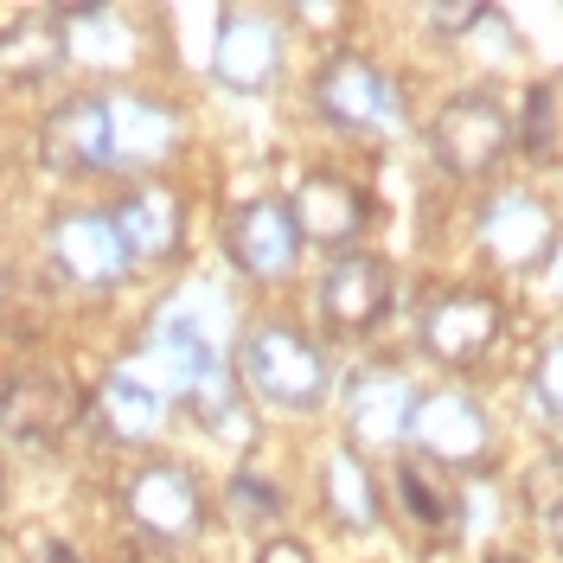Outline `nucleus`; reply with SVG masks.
Listing matches in <instances>:
<instances>
[{
	"label": "nucleus",
	"instance_id": "aec40b11",
	"mask_svg": "<svg viewBox=\"0 0 563 563\" xmlns=\"http://www.w3.org/2000/svg\"><path fill=\"white\" fill-rule=\"evenodd\" d=\"M97 417L115 442H154L161 435V422H167V397L154 385H141L135 372L122 365V372H109V385L97 390Z\"/></svg>",
	"mask_w": 563,
	"mask_h": 563
},
{
	"label": "nucleus",
	"instance_id": "f8f14e48",
	"mask_svg": "<svg viewBox=\"0 0 563 563\" xmlns=\"http://www.w3.org/2000/svg\"><path fill=\"white\" fill-rule=\"evenodd\" d=\"M295 231H301V244H320V250H346L365 238V224H372V199L340 174H314L301 192H295Z\"/></svg>",
	"mask_w": 563,
	"mask_h": 563
},
{
	"label": "nucleus",
	"instance_id": "c85d7f7f",
	"mask_svg": "<svg viewBox=\"0 0 563 563\" xmlns=\"http://www.w3.org/2000/svg\"><path fill=\"white\" fill-rule=\"evenodd\" d=\"M38 563H84V558H77V551H65V544H52V551H45Z\"/></svg>",
	"mask_w": 563,
	"mask_h": 563
},
{
	"label": "nucleus",
	"instance_id": "412c9836",
	"mask_svg": "<svg viewBox=\"0 0 563 563\" xmlns=\"http://www.w3.org/2000/svg\"><path fill=\"white\" fill-rule=\"evenodd\" d=\"M65 65V26L52 13H33V20H13L0 33V77L13 84H38Z\"/></svg>",
	"mask_w": 563,
	"mask_h": 563
},
{
	"label": "nucleus",
	"instance_id": "1a4fd4ad",
	"mask_svg": "<svg viewBox=\"0 0 563 563\" xmlns=\"http://www.w3.org/2000/svg\"><path fill=\"white\" fill-rule=\"evenodd\" d=\"M410 442H417V455L442 461V467L455 474V467H481V461H487L493 429H487V417H481L461 390H435V397H422V404H417Z\"/></svg>",
	"mask_w": 563,
	"mask_h": 563
},
{
	"label": "nucleus",
	"instance_id": "f03ea898",
	"mask_svg": "<svg viewBox=\"0 0 563 563\" xmlns=\"http://www.w3.org/2000/svg\"><path fill=\"white\" fill-rule=\"evenodd\" d=\"M429 154L455 179H481L512 154V115L487 90H461L442 103V115L429 122Z\"/></svg>",
	"mask_w": 563,
	"mask_h": 563
},
{
	"label": "nucleus",
	"instance_id": "4468645a",
	"mask_svg": "<svg viewBox=\"0 0 563 563\" xmlns=\"http://www.w3.org/2000/svg\"><path fill=\"white\" fill-rule=\"evenodd\" d=\"M481 244L499 256V263H512V269H526V263H538V256H551V244H558V218H551V206L538 199V192H493L487 211H481Z\"/></svg>",
	"mask_w": 563,
	"mask_h": 563
},
{
	"label": "nucleus",
	"instance_id": "f257e3e1",
	"mask_svg": "<svg viewBox=\"0 0 563 563\" xmlns=\"http://www.w3.org/2000/svg\"><path fill=\"white\" fill-rule=\"evenodd\" d=\"M238 372H244V385L256 390L263 404H276V410H314L320 397H327V358H320V346L308 333L282 327V320L250 327L244 352H238Z\"/></svg>",
	"mask_w": 563,
	"mask_h": 563
},
{
	"label": "nucleus",
	"instance_id": "393cba45",
	"mask_svg": "<svg viewBox=\"0 0 563 563\" xmlns=\"http://www.w3.org/2000/svg\"><path fill=\"white\" fill-rule=\"evenodd\" d=\"M531 390H538V410H544V417H563V340H551V346L538 352Z\"/></svg>",
	"mask_w": 563,
	"mask_h": 563
},
{
	"label": "nucleus",
	"instance_id": "2eb2a0df",
	"mask_svg": "<svg viewBox=\"0 0 563 563\" xmlns=\"http://www.w3.org/2000/svg\"><path fill=\"white\" fill-rule=\"evenodd\" d=\"M38 147H45V167L58 174H97L109 167V115L103 97H77V103H58L38 129Z\"/></svg>",
	"mask_w": 563,
	"mask_h": 563
},
{
	"label": "nucleus",
	"instance_id": "9b49d317",
	"mask_svg": "<svg viewBox=\"0 0 563 563\" xmlns=\"http://www.w3.org/2000/svg\"><path fill=\"white\" fill-rule=\"evenodd\" d=\"M320 314L333 320L340 333H365L390 314V269L372 250H346L333 256V269L320 282Z\"/></svg>",
	"mask_w": 563,
	"mask_h": 563
},
{
	"label": "nucleus",
	"instance_id": "dca6fc26",
	"mask_svg": "<svg viewBox=\"0 0 563 563\" xmlns=\"http://www.w3.org/2000/svg\"><path fill=\"white\" fill-rule=\"evenodd\" d=\"M417 390L404 372H365L358 385H352V435L358 442H372V449H390V442H404L410 435V422H417Z\"/></svg>",
	"mask_w": 563,
	"mask_h": 563
},
{
	"label": "nucleus",
	"instance_id": "6e6552de",
	"mask_svg": "<svg viewBox=\"0 0 563 563\" xmlns=\"http://www.w3.org/2000/svg\"><path fill=\"white\" fill-rule=\"evenodd\" d=\"M224 244H231V263L256 282H282L301 256V231H295V211L282 199H250V206L231 211L224 224Z\"/></svg>",
	"mask_w": 563,
	"mask_h": 563
},
{
	"label": "nucleus",
	"instance_id": "b1692460",
	"mask_svg": "<svg viewBox=\"0 0 563 563\" xmlns=\"http://www.w3.org/2000/svg\"><path fill=\"white\" fill-rule=\"evenodd\" d=\"M519 493H526V506L538 512V519L563 512V455H538L531 461L526 481H519Z\"/></svg>",
	"mask_w": 563,
	"mask_h": 563
},
{
	"label": "nucleus",
	"instance_id": "cd10ccee",
	"mask_svg": "<svg viewBox=\"0 0 563 563\" xmlns=\"http://www.w3.org/2000/svg\"><path fill=\"white\" fill-rule=\"evenodd\" d=\"M256 563H314V558H308V544H301V538H263Z\"/></svg>",
	"mask_w": 563,
	"mask_h": 563
},
{
	"label": "nucleus",
	"instance_id": "7c9ffc66",
	"mask_svg": "<svg viewBox=\"0 0 563 563\" xmlns=\"http://www.w3.org/2000/svg\"><path fill=\"white\" fill-rule=\"evenodd\" d=\"M487 563H526V558H487Z\"/></svg>",
	"mask_w": 563,
	"mask_h": 563
},
{
	"label": "nucleus",
	"instance_id": "423d86ee",
	"mask_svg": "<svg viewBox=\"0 0 563 563\" xmlns=\"http://www.w3.org/2000/svg\"><path fill=\"white\" fill-rule=\"evenodd\" d=\"M45 250H52V263H58V276L77 282V288H115V282L129 276V244H122V231H115V218L103 211H70L58 218L52 231H45Z\"/></svg>",
	"mask_w": 563,
	"mask_h": 563
},
{
	"label": "nucleus",
	"instance_id": "7ed1b4c3",
	"mask_svg": "<svg viewBox=\"0 0 563 563\" xmlns=\"http://www.w3.org/2000/svg\"><path fill=\"white\" fill-rule=\"evenodd\" d=\"M499 301H493L487 288H449V295H435L429 308H422V352L429 358H442V365H481L499 340Z\"/></svg>",
	"mask_w": 563,
	"mask_h": 563
},
{
	"label": "nucleus",
	"instance_id": "39448f33",
	"mask_svg": "<svg viewBox=\"0 0 563 563\" xmlns=\"http://www.w3.org/2000/svg\"><path fill=\"white\" fill-rule=\"evenodd\" d=\"M122 506H129V519L154 544H179V538H192V531L206 526V493L174 461H147L135 481L122 487Z\"/></svg>",
	"mask_w": 563,
	"mask_h": 563
},
{
	"label": "nucleus",
	"instance_id": "5701e85b",
	"mask_svg": "<svg viewBox=\"0 0 563 563\" xmlns=\"http://www.w3.org/2000/svg\"><path fill=\"white\" fill-rule=\"evenodd\" d=\"M224 506H231L238 526L263 531V526H276L282 519V487L276 481H263V474H238V481L224 487Z\"/></svg>",
	"mask_w": 563,
	"mask_h": 563
},
{
	"label": "nucleus",
	"instance_id": "ddd939ff",
	"mask_svg": "<svg viewBox=\"0 0 563 563\" xmlns=\"http://www.w3.org/2000/svg\"><path fill=\"white\" fill-rule=\"evenodd\" d=\"M103 115H109V167L135 174V167H154L161 154H174L179 115L167 103L135 97V90H115V97H103Z\"/></svg>",
	"mask_w": 563,
	"mask_h": 563
},
{
	"label": "nucleus",
	"instance_id": "c756f323",
	"mask_svg": "<svg viewBox=\"0 0 563 563\" xmlns=\"http://www.w3.org/2000/svg\"><path fill=\"white\" fill-rule=\"evenodd\" d=\"M544 526H551V544H558V551H563V512H551Z\"/></svg>",
	"mask_w": 563,
	"mask_h": 563
},
{
	"label": "nucleus",
	"instance_id": "9d476101",
	"mask_svg": "<svg viewBox=\"0 0 563 563\" xmlns=\"http://www.w3.org/2000/svg\"><path fill=\"white\" fill-rule=\"evenodd\" d=\"M282 65V33L269 13H224L218 38H211V77L224 90H263Z\"/></svg>",
	"mask_w": 563,
	"mask_h": 563
},
{
	"label": "nucleus",
	"instance_id": "20e7f679",
	"mask_svg": "<svg viewBox=\"0 0 563 563\" xmlns=\"http://www.w3.org/2000/svg\"><path fill=\"white\" fill-rule=\"evenodd\" d=\"M314 109L340 129H385L397 122V84L365 52H333L314 77Z\"/></svg>",
	"mask_w": 563,
	"mask_h": 563
},
{
	"label": "nucleus",
	"instance_id": "a211bd4d",
	"mask_svg": "<svg viewBox=\"0 0 563 563\" xmlns=\"http://www.w3.org/2000/svg\"><path fill=\"white\" fill-rule=\"evenodd\" d=\"M320 506L333 512V526L346 531H372L378 526V481L358 449H333L320 461Z\"/></svg>",
	"mask_w": 563,
	"mask_h": 563
},
{
	"label": "nucleus",
	"instance_id": "0eeeda50",
	"mask_svg": "<svg viewBox=\"0 0 563 563\" xmlns=\"http://www.w3.org/2000/svg\"><path fill=\"white\" fill-rule=\"evenodd\" d=\"M84 417V390L65 372H13L0 385V429L13 442H58Z\"/></svg>",
	"mask_w": 563,
	"mask_h": 563
},
{
	"label": "nucleus",
	"instance_id": "6ab92c4d",
	"mask_svg": "<svg viewBox=\"0 0 563 563\" xmlns=\"http://www.w3.org/2000/svg\"><path fill=\"white\" fill-rule=\"evenodd\" d=\"M397 506H404L410 526H422V531H455V519H461L455 474L429 455H404L397 461Z\"/></svg>",
	"mask_w": 563,
	"mask_h": 563
},
{
	"label": "nucleus",
	"instance_id": "f3484780",
	"mask_svg": "<svg viewBox=\"0 0 563 563\" xmlns=\"http://www.w3.org/2000/svg\"><path fill=\"white\" fill-rule=\"evenodd\" d=\"M115 231H122L135 263H167L179 250V238H186V211H179V199L167 186H141V192H129L115 206Z\"/></svg>",
	"mask_w": 563,
	"mask_h": 563
},
{
	"label": "nucleus",
	"instance_id": "bb28decb",
	"mask_svg": "<svg viewBox=\"0 0 563 563\" xmlns=\"http://www.w3.org/2000/svg\"><path fill=\"white\" fill-rule=\"evenodd\" d=\"M487 20V7H429V26L435 33H467V26H481Z\"/></svg>",
	"mask_w": 563,
	"mask_h": 563
},
{
	"label": "nucleus",
	"instance_id": "4be33fe9",
	"mask_svg": "<svg viewBox=\"0 0 563 563\" xmlns=\"http://www.w3.org/2000/svg\"><path fill=\"white\" fill-rule=\"evenodd\" d=\"M45 314H52V295H45L26 269H7V276H0V333H13V340H38Z\"/></svg>",
	"mask_w": 563,
	"mask_h": 563
},
{
	"label": "nucleus",
	"instance_id": "a878e982",
	"mask_svg": "<svg viewBox=\"0 0 563 563\" xmlns=\"http://www.w3.org/2000/svg\"><path fill=\"white\" fill-rule=\"evenodd\" d=\"M519 141H526V154H551V90L544 84L526 90V129H519Z\"/></svg>",
	"mask_w": 563,
	"mask_h": 563
}]
</instances>
